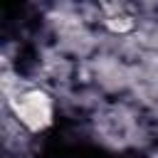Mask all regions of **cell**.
<instances>
[{
	"mask_svg": "<svg viewBox=\"0 0 158 158\" xmlns=\"http://www.w3.org/2000/svg\"><path fill=\"white\" fill-rule=\"evenodd\" d=\"M7 109L12 111L15 121L22 128L32 131V133H40V131L49 128L52 121H54V101L40 86L17 89L15 94H10L7 96Z\"/></svg>",
	"mask_w": 158,
	"mask_h": 158,
	"instance_id": "1",
	"label": "cell"
}]
</instances>
